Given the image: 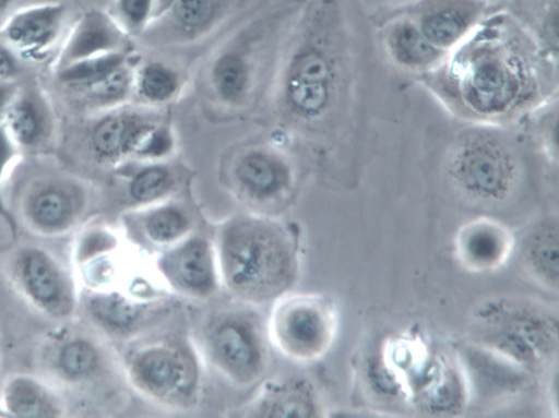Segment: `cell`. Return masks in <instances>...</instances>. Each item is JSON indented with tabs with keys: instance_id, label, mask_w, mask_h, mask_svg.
Instances as JSON below:
<instances>
[{
	"instance_id": "74e56055",
	"label": "cell",
	"mask_w": 559,
	"mask_h": 418,
	"mask_svg": "<svg viewBox=\"0 0 559 418\" xmlns=\"http://www.w3.org/2000/svg\"><path fill=\"white\" fill-rule=\"evenodd\" d=\"M491 1H492L493 3H496L497 5H499V3H500L501 1H504V0H491Z\"/></svg>"
},
{
	"instance_id": "1f68e13d",
	"label": "cell",
	"mask_w": 559,
	"mask_h": 418,
	"mask_svg": "<svg viewBox=\"0 0 559 418\" xmlns=\"http://www.w3.org/2000/svg\"><path fill=\"white\" fill-rule=\"evenodd\" d=\"M92 309L99 321L114 327L130 324L136 315L134 308L117 297L98 298L93 301Z\"/></svg>"
},
{
	"instance_id": "7c38bea8",
	"label": "cell",
	"mask_w": 559,
	"mask_h": 418,
	"mask_svg": "<svg viewBox=\"0 0 559 418\" xmlns=\"http://www.w3.org/2000/svg\"><path fill=\"white\" fill-rule=\"evenodd\" d=\"M230 0H175L141 36L150 46L194 44L221 24Z\"/></svg>"
},
{
	"instance_id": "e0dca14e",
	"label": "cell",
	"mask_w": 559,
	"mask_h": 418,
	"mask_svg": "<svg viewBox=\"0 0 559 418\" xmlns=\"http://www.w3.org/2000/svg\"><path fill=\"white\" fill-rule=\"evenodd\" d=\"M333 331L330 312L316 303L288 309L281 324L284 341L302 356H314L325 348Z\"/></svg>"
},
{
	"instance_id": "ac0fdd59",
	"label": "cell",
	"mask_w": 559,
	"mask_h": 418,
	"mask_svg": "<svg viewBox=\"0 0 559 418\" xmlns=\"http://www.w3.org/2000/svg\"><path fill=\"white\" fill-rule=\"evenodd\" d=\"M183 82L181 71L174 64L160 59H139L133 70L131 103L160 108L179 96Z\"/></svg>"
},
{
	"instance_id": "277c9868",
	"label": "cell",
	"mask_w": 559,
	"mask_h": 418,
	"mask_svg": "<svg viewBox=\"0 0 559 418\" xmlns=\"http://www.w3.org/2000/svg\"><path fill=\"white\" fill-rule=\"evenodd\" d=\"M472 343L527 370L544 367L557 353V317L519 298L481 303L472 321Z\"/></svg>"
},
{
	"instance_id": "f1b7e54d",
	"label": "cell",
	"mask_w": 559,
	"mask_h": 418,
	"mask_svg": "<svg viewBox=\"0 0 559 418\" xmlns=\"http://www.w3.org/2000/svg\"><path fill=\"white\" fill-rule=\"evenodd\" d=\"M174 186L171 170L162 162L146 163L129 182L130 196L140 203L164 196Z\"/></svg>"
},
{
	"instance_id": "f546056e",
	"label": "cell",
	"mask_w": 559,
	"mask_h": 418,
	"mask_svg": "<svg viewBox=\"0 0 559 418\" xmlns=\"http://www.w3.org/2000/svg\"><path fill=\"white\" fill-rule=\"evenodd\" d=\"M189 225L187 215L177 206L164 205L146 217L145 228L152 239L166 242L182 235Z\"/></svg>"
},
{
	"instance_id": "8992f818",
	"label": "cell",
	"mask_w": 559,
	"mask_h": 418,
	"mask_svg": "<svg viewBox=\"0 0 559 418\" xmlns=\"http://www.w3.org/2000/svg\"><path fill=\"white\" fill-rule=\"evenodd\" d=\"M223 259L230 284L254 296H266L281 288L289 267L287 248L271 225L242 218L226 230Z\"/></svg>"
},
{
	"instance_id": "ffe728a7",
	"label": "cell",
	"mask_w": 559,
	"mask_h": 418,
	"mask_svg": "<svg viewBox=\"0 0 559 418\" xmlns=\"http://www.w3.org/2000/svg\"><path fill=\"white\" fill-rule=\"evenodd\" d=\"M472 384L491 395L516 392L526 379V370L506 358L472 343L466 355Z\"/></svg>"
},
{
	"instance_id": "836d02e7",
	"label": "cell",
	"mask_w": 559,
	"mask_h": 418,
	"mask_svg": "<svg viewBox=\"0 0 559 418\" xmlns=\"http://www.w3.org/2000/svg\"><path fill=\"white\" fill-rule=\"evenodd\" d=\"M24 61L0 39V82H21Z\"/></svg>"
},
{
	"instance_id": "7a4b0ae2",
	"label": "cell",
	"mask_w": 559,
	"mask_h": 418,
	"mask_svg": "<svg viewBox=\"0 0 559 418\" xmlns=\"http://www.w3.org/2000/svg\"><path fill=\"white\" fill-rule=\"evenodd\" d=\"M413 83L455 121L512 126L559 94V63L498 5Z\"/></svg>"
},
{
	"instance_id": "4fadbf2b",
	"label": "cell",
	"mask_w": 559,
	"mask_h": 418,
	"mask_svg": "<svg viewBox=\"0 0 559 418\" xmlns=\"http://www.w3.org/2000/svg\"><path fill=\"white\" fill-rule=\"evenodd\" d=\"M276 144H251L235 156L233 176L240 190L258 201H269L292 184L289 157Z\"/></svg>"
},
{
	"instance_id": "e575fe53",
	"label": "cell",
	"mask_w": 559,
	"mask_h": 418,
	"mask_svg": "<svg viewBox=\"0 0 559 418\" xmlns=\"http://www.w3.org/2000/svg\"><path fill=\"white\" fill-rule=\"evenodd\" d=\"M412 0H356L361 10L374 24L405 7Z\"/></svg>"
},
{
	"instance_id": "d6a6232c",
	"label": "cell",
	"mask_w": 559,
	"mask_h": 418,
	"mask_svg": "<svg viewBox=\"0 0 559 418\" xmlns=\"http://www.w3.org/2000/svg\"><path fill=\"white\" fill-rule=\"evenodd\" d=\"M21 155L22 152L10 138L2 123H0V212L2 213H5L1 195L3 180Z\"/></svg>"
},
{
	"instance_id": "3957f363",
	"label": "cell",
	"mask_w": 559,
	"mask_h": 418,
	"mask_svg": "<svg viewBox=\"0 0 559 418\" xmlns=\"http://www.w3.org/2000/svg\"><path fill=\"white\" fill-rule=\"evenodd\" d=\"M455 122L437 147L444 183L466 205L501 208L520 195L532 170L550 168L519 124Z\"/></svg>"
},
{
	"instance_id": "603a6c76",
	"label": "cell",
	"mask_w": 559,
	"mask_h": 418,
	"mask_svg": "<svg viewBox=\"0 0 559 418\" xmlns=\"http://www.w3.org/2000/svg\"><path fill=\"white\" fill-rule=\"evenodd\" d=\"M214 349L223 365L237 375H250L258 366L257 345L248 330L237 322L221 325L214 333Z\"/></svg>"
},
{
	"instance_id": "2e32d148",
	"label": "cell",
	"mask_w": 559,
	"mask_h": 418,
	"mask_svg": "<svg viewBox=\"0 0 559 418\" xmlns=\"http://www.w3.org/2000/svg\"><path fill=\"white\" fill-rule=\"evenodd\" d=\"M459 262L471 272H491L500 268L514 249V238L499 220L478 216L461 226L455 237Z\"/></svg>"
},
{
	"instance_id": "5b68a950",
	"label": "cell",
	"mask_w": 559,
	"mask_h": 418,
	"mask_svg": "<svg viewBox=\"0 0 559 418\" xmlns=\"http://www.w3.org/2000/svg\"><path fill=\"white\" fill-rule=\"evenodd\" d=\"M251 25L222 43L205 64L202 77L204 97L221 116L247 110L257 99L270 53V31Z\"/></svg>"
},
{
	"instance_id": "d590c367",
	"label": "cell",
	"mask_w": 559,
	"mask_h": 418,
	"mask_svg": "<svg viewBox=\"0 0 559 418\" xmlns=\"http://www.w3.org/2000/svg\"><path fill=\"white\" fill-rule=\"evenodd\" d=\"M22 82H0V123Z\"/></svg>"
},
{
	"instance_id": "cb8c5ba5",
	"label": "cell",
	"mask_w": 559,
	"mask_h": 418,
	"mask_svg": "<svg viewBox=\"0 0 559 418\" xmlns=\"http://www.w3.org/2000/svg\"><path fill=\"white\" fill-rule=\"evenodd\" d=\"M558 96L559 94L538 105L518 123L554 170L558 168Z\"/></svg>"
},
{
	"instance_id": "484cf974",
	"label": "cell",
	"mask_w": 559,
	"mask_h": 418,
	"mask_svg": "<svg viewBox=\"0 0 559 418\" xmlns=\"http://www.w3.org/2000/svg\"><path fill=\"white\" fill-rule=\"evenodd\" d=\"M175 0H110L106 9L131 38L141 37Z\"/></svg>"
},
{
	"instance_id": "4316f807",
	"label": "cell",
	"mask_w": 559,
	"mask_h": 418,
	"mask_svg": "<svg viewBox=\"0 0 559 418\" xmlns=\"http://www.w3.org/2000/svg\"><path fill=\"white\" fill-rule=\"evenodd\" d=\"M135 374L150 390L165 393L176 387L182 380L183 366L170 351L152 349L138 359Z\"/></svg>"
},
{
	"instance_id": "ba28073f",
	"label": "cell",
	"mask_w": 559,
	"mask_h": 418,
	"mask_svg": "<svg viewBox=\"0 0 559 418\" xmlns=\"http://www.w3.org/2000/svg\"><path fill=\"white\" fill-rule=\"evenodd\" d=\"M68 0H46L23 7L0 26V39L24 62H41L60 47L72 21Z\"/></svg>"
},
{
	"instance_id": "9a60e30c",
	"label": "cell",
	"mask_w": 559,
	"mask_h": 418,
	"mask_svg": "<svg viewBox=\"0 0 559 418\" xmlns=\"http://www.w3.org/2000/svg\"><path fill=\"white\" fill-rule=\"evenodd\" d=\"M85 203L82 186L73 178L47 174L32 182L23 201L27 218L37 227L55 230L66 227Z\"/></svg>"
},
{
	"instance_id": "9c48e42d",
	"label": "cell",
	"mask_w": 559,
	"mask_h": 418,
	"mask_svg": "<svg viewBox=\"0 0 559 418\" xmlns=\"http://www.w3.org/2000/svg\"><path fill=\"white\" fill-rule=\"evenodd\" d=\"M497 7L491 0H412L400 10L433 47L448 55Z\"/></svg>"
},
{
	"instance_id": "30bf717a",
	"label": "cell",
	"mask_w": 559,
	"mask_h": 418,
	"mask_svg": "<svg viewBox=\"0 0 559 418\" xmlns=\"http://www.w3.org/2000/svg\"><path fill=\"white\" fill-rule=\"evenodd\" d=\"M373 33L384 63L412 82L435 70L447 56L433 47L401 10L373 24Z\"/></svg>"
},
{
	"instance_id": "6da1fadb",
	"label": "cell",
	"mask_w": 559,
	"mask_h": 418,
	"mask_svg": "<svg viewBox=\"0 0 559 418\" xmlns=\"http://www.w3.org/2000/svg\"><path fill=\"white\" fill-rule=\"evenodd\" d=\"M356 0H306L273 76L278 131L317 163L357 174L372 136L383 61Z\"/></svg>"
},
{
	"instance_id": "d4e9b609",
	"label": "cell",
	"mask_w": 559,
	"mask_h": 418,
	"mask_svg": "<svg viewBox=\"0 0 559 418\" xmlns=\"http://www.w3.org/2000/svg\"><path fill=\"white\" fill-rule=\"evenodd\" d=\"M171 275L185 288L205 292L213 282L210 252L203 241L193 240L174 252L168 261Z\"/></svg>"
},
{
	"instance_id": "5bb4252c",
	"label": "cell",
	"mask_w": 559,
	"mask_h": 418,
	"mask_svg": "<svg viewBox=\"0 0 559 418\" xmlns=\"http://www.w3.org/2000/svg\"><path fill=\"white\" fill-rule=\"evenodd\" d=\"M2 126L22 153H35L50 146L57 121L44 91L22 83L7 109Z\"/></svg>"
},
{
	"instance_id": "7402d4cb",
	"label": "cell",
	"mask_w": 559,
	"mask_h": 418,
	"mask_svg": "<svg viewBox=\"0 0 559 418\" xmlns=\"http://www.w3.org/2000/svg\"><path fill=\"white\" fill-rule=\"evenodd\" d=\"M558 1L504 0L508 11L552 59L558 60Z\"/></svg>"
},
{
	"instance_id": "8fae6325",
	"label": "cell",
	"mask_w": 559,
	"mask_h": 418,
	"mask_svg": "<svg viewBox=\"0 0 559 418\" xmlns=\"http://www.w3.org/2000/svg\"><path fill=\"white\" fill-rule=\"evenodd\" d=\"M131 37L106 9L85 8L72 21L53 61V71L87 59L132 50Z\"/></svg>"
},
{
	"instance_id": "52a82bcc",
	"label": "cell",
	"mask_w": 559,
	"mask_h": 418,
	"mask_svg": "<svg viewBox=\"0 0 559 418\" xmlns=\"http://www.w3.org/2000/svg\"><path fill=\"white\" fill-rule=\"evenodd\" d=\"M156 109L132 103L88 117L82 144L97 163L117 165L134 159L148 131L162 120Z\"/></svg>"
},
{
	"instance_id": "44dd1931",
	"label": "cell",
	"mask_w": 559,
	"mask_h": 418,
	"mask_svg": "<svg viewBox=\"0 0 559 418\" xmlns=\"http://www.w3.org/2000/svg\"><path fill=\"white\" fill-rule=\"evenodd\" d=\"M19 274L28 295L41 307L56 312L67 306L62 278L43 252L29 250L22 254Z\"/></svg>"
},
{
	"instance_id": "4dcf8cb0",
	"label": "cell",
	"mask_w": 559,
	"mask_h": 418,
	"mask_svg": "<svg viewBox=\"0 0 559 418\" xmlns=\"http://www.w3.org/2000/svg\"><path fill=\"white\" fill-rule=\"evenodd\" d=\"M62 371L74 379L87 375L95 367L96 354L94 349L82 341L67 344L59 355Z\"/></svg>"
},
{
	"instance_id": "d6986e66",
	"label": "cell",
	"mask_w": 559,
	"mask_h": 418,
	"mask_svg": "<svg viewBox=\"0 0 559 418\" xmlns=\"http://www.w3.org/2000/svg\"><path fill=\"white\" fill-rule=\"evenodd\" d=\"M558 235L557 215L548 214L533 225L521 247L522 261L533 278L555 289L558 285Z\"/></svg>"
},
{
	"instance_id": "83f0119b",
	"label": "cell",
	"mask_w": 559,
	"mask_h": 418,
	"mask_svg": "<svg viewBox=\"0 0 559 418\" xmlns=\"http://www.w3.org/2000/svg\"><path fill=\"white\" fill-rule=\"evenodd\" d=\"M7 405L20 417H51L56 416V405L48 393L38 384L17 379L7 391Z\"/></svg>"
},
{
	"instance_id": "8d00e7d4",
	"label": "cell",
	"mask_w": 559,
	"mask_h": 418,
	"mask_svg": "<svg viewBox=\"0 0 559 418\" xmlns=\"http://www.w3.org/2000/svg\"><path fill=\"white\" fill-rule=\"evenodd\" d=\"M46 0H0V26L16 10Z\"/></svg>"
}]
</instances>
